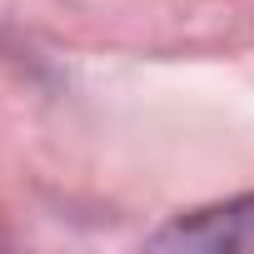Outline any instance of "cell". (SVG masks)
<instances>
[{"mask_svg":"<svg viewBox=\"0 0 254 254\" xmlns=\"http://www.w3.org/2000/svg\"><path fill=\"white\" fill-rule=\"evenodd\" d=\"M150 249H204V254H254V194L175 214L145 239Z\"/></svg>","mask_w":254,"mask_h":254,"instance_id":"obj_1","label":"cell"}]
</instances>
